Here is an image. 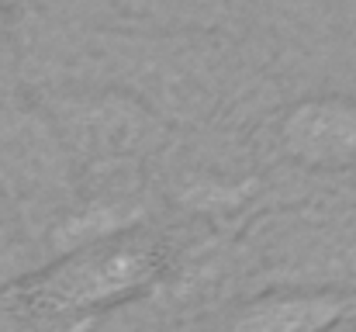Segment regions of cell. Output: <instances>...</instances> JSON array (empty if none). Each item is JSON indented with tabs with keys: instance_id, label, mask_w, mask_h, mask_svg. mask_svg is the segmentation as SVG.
Returning a JSON list of instances; mask_svg holds the SVG:
<instances>
[{
	"instance_id": "obj_1",
	"label": "cell",
	"mask_w": 356,
	"mask_h": 332,
	"mask_svg": "<svg viewBox=\"0 0 356 332\" xmlns=\"http://www.w3.org/2000/svg\"><path fill=\"white\" fill-rule=\"evenodd\" d=\"M166 270L163 246L131 228L76 249L7 284L3 305L24 332H87L104 312L149 294Z\"/></svg>"
},
{
	"instance_id": "obj_2",
	"label": "cell",
	"mask_w": 356,
	"mask_h": 332,
	"mask_svg": "<svg viewBox=\"0 0 356 332\" xmlns=\"http://www.w3.org/2000/svg\"><path fill=\"white\" fill-rule=\"evenodd\" d=\"M280 152L312 170H356V97L315 94L280 114Z\"/></svg>"
},
{
	"instance_id": "obj_3",
	"label": "cell",
	"mask_w": 356,
	"mask_h": 332,
	"mask_svg": "<svg viewBox=\"0 0 356 332\" xmlns=\"http://www.w3.org/2000/svg\"><path fill=\"white\" fill-rule=\"evenodd\" d=\"M356 312V287H280L238 305L229 332H329Z\"/></svg>"
},
{
	"instance_id": "obj_4",
	"label": "cell",
	"mask_w": 356,
	"mask_h": 332,
	"mask_svg": "<svg viewBox=\"0 0 356 332\" xmlns=\"http://www.w3.org/2000/svg\"><path fill=\"white\" fill-rule=\"evenodd\" d=\"M142 219V208L115 198V201H94L80 212H73L70 219L56 228V246L59 253L63 249H76V246H87V242H97V239H108V235H121V232H131Z\"/></svg>"
},
{
	"instance_id": "obj_5",
	"label": "cell",
	"mask_w": 356,
	"mask_h": 332,
	"mask_svg": "<svg viewBox=\"0 0 356 332\" xmlns=\"http://www.w3.org/2000/svg\"><path fill=\"white\" fill-rule=\"evenodd\" d=\"M135 10H142L145 17L166 21V24H197L208 21L222 0H128Z\"/></svg>"
},
{
	"instance_id": "obj_6",
	"label": "cell",
	"mask_w": 356,
	"mask_h": 332,
	"mask_svg": "<svg viewBox=\"0 0 356 332\" xmlns=\"http://www.w3.org/2000/svg\"><path fill=\"white\" fill-rule=\"evenodd\" d=\"M329 332H356V312H353V315H350V319H343L339 326H332V329H329Z\"/></svg>"
}]
</instances>
